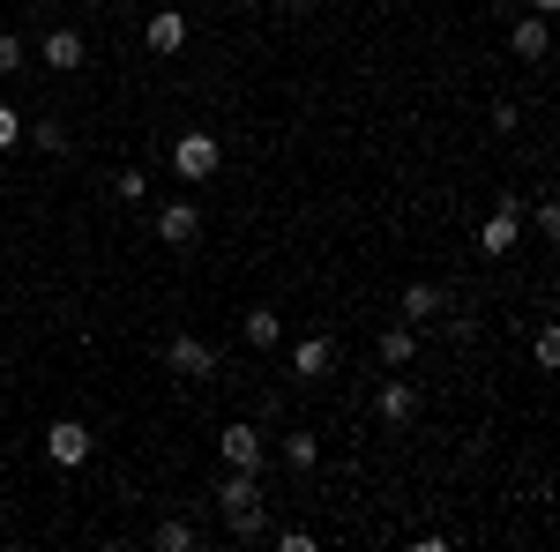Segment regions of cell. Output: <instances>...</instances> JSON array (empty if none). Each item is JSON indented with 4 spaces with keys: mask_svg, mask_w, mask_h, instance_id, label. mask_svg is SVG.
<instances>
[{
    "mask_svg": "<svg viewBox=\"0 0 560 552\" xmlns=\"http://www.w3.org/2000/svg\"><path fill=\"white\" fill-rule=\"evenodd\" d=\"M202 239V202H158V247L187 255Z\"/></svg>",
    "mask_w": 560,
    "mask_h": 552,
    "instance_id": "cell-5",
    "label": "cell"
},
{
    "mask_svg": "<svg viewBox=\"0 0 560 552\" xmlns=\"http://www.w3.org/2000/svg\"><path fill=\"white\" fill-rule=\"evenodd\" d=\"M187 38H195V23H187L179 8H158V15L142 23V45H150L158 60H173V52H187Z\"/></svg>",
    "mask_w": 560,
    "mask_h": 552,
    "instance_id": "cell-8",
    "label": "cell"
},
{
    "mask_svg": "<svg viewBox=\"0 0 560 552\" xmlns=\"http://www.w3.org/2000/svg\"><path fill=\"white\" fill-rule=\"evenodd\" d=\"M530 351H538V366H546V374L560 366V337H553V329H538V343H530Z\"/></svg>",
    "mask_w": 560,
    "mask_h": 552,
    "instance_id": "cell-22",
    "label": "cell"
},
{
    "mask_svg": "<svg viewBox=\"0 0 560 552\" xmlns=\"http://www.w3.org/2000/svg\"><path fill=\"white\" fill-rule=\"evenodd\" d=\"M530 8H538V15H553V8H560V0H530Z\"/></svg>",
    "mask_w": 560,
    "mask_h": 552,
    "instance_id": "cell-23",
    "label": "cell"
},
{
    "mask_svg": "<svg viewBox=\"0 0 560 552\" xmlns=\"http://www.w3.org/2000/svg\"><path fill=\"white\" fill-rule=\"evenodd\" d=\"M509 52H516V60H546V52H553V31H546V15H523L516 31H509Z\"/></svg>",
    "mask_w": 560,
    "mask_h": 552,
    "instance_id": "cell-15",
    "label": "cell"
},
{
    "mask_svg": "<svg viewBox=\"0 0 560 552\" xmlns=\"http://www.w3.org/2000/svg\"><path fill=\"white\" fill-rule=\"evenodd\" d=\"M165 374L173 381H217V351L202 337H173L165 343Z\"/></svg>",
    "mask_w": 560,
    "mask_h": 552,
    "instance_id": "cell-6",
    "label": "cell"
},
{
    "mask_svg": "<svg viewBox=\"0 0 560 552\" xmlns=\"http://www.w3.org/2000/svg\"><path fill=\"white\" fill-rule=\"evenodd\" d=\"M217 165H224V142H217L210 128H187V134H173V172L179 179H217Z\"/></svg>",
    "mask_w": 560,
    "mask_h": 552,
    "instance_id": "cell-2",
    "label": "cell"
},
{
    "mask_svg": "<svg viewBox=\"0 0 560 552\" xmlns=\"http://www.w3.org/2000/svg\"><path fill=\"white\" fill-rule=\"evenodd\" d=\"M284 463L314 470V463H322V441H314V433H284Z\"/></svg>",
    "mask_w": 560,
    "mask_h": 552,
    "instance_id": "cell-16",
    "label": "cell"
},
{
    "mask_svg": "<svg viewBox=\"0 0 560 552\" xmlns=\"http://www.w3.org/2000/svg\"><path fill=\"white\" fill-rule=\"evenodd\" d=\"M217 515H224V530L232 538H269V515H261V470H224L217 478Z\"/></svg>",
    "mask_w": 560,
    "mask_h": 552,
    "instance_id": "cell-1",
    "label": "cell"
},
{
    "mask_svg": "<svg viewBox=\"0 0 560 552\" xmlns=\"http://www.w3.org/2000/svg\"><path fill=\"white\" fill-rule=\"evenodd\" d=\"M374 411H382V425H411L419 419V388L404 381V374H388V381L374 388Z\"/></svg>",
    "mask_w": 560,
    "mask_h": 552,
    "instance_id": "cell-9",
    "label": "cell"
},
{
    "mask_svg": "<svg viewBox=\"0 0 560 552\" xmlns=\"http://www.w3.org/2000/svg\"><path fill=\"white\" fill-rule=\"evenodd\" d=\"M23 60H31V45L15 38V31H0V75H15V68H23Z\"/></svg>",
    "mask_w": 560,
    "mask_h": 552,
    "instance_id": "cell-20",
    "label": "cell"
},
{
    "mask_svg": "<svg viewBox=\"0 0 560 552\" xmlns=\"http://www.w3.org/2000/svg\"><path fill=\"white\" fill-rule=\"evenodd\" d=\"M292 374H300V381H329V374H337V343L329 337L292 343Z\"/></svg>",
    "mask_w": 560,
    "mask_h": 552,
    "instance_id": "cell-12",
    "label": "cell"
},
{
    "mask_svg": "<svg viewBox=\"0 0 560 552\" xmlns=\"http://www.w3.org/2000/svg\"><path fill=\"white\" fill-rule=\"evenodd\" d=\"M516 224H523V210H516V195H509L501 210L486 216V232H478V247H486L493 261H501V255H516Z\"/></svg>",
    "mask_w": 560,
    "mask_h": 552,
    "instance_id": "cell-11",
    "label": "cell"
},
{
    "mask_svg": "<svg viewBox=\"0 0 560 552\" xmlns=\"http://www.w3.org/2000/svg\"><path fill=\"white\" fill-rule=\"evenodd\" d=\"M240 337H247V351H277V337H284L277 306H247V314H240Z\"/></svg>",
    "mask_w": 560,
    "mask_h": 552,
    "instance_id": "cell-14",
    "label": "cell"
},
{
    "mask_svg": "<svg viewBox=\"0 0 560 552\" xmlns=\"http://www.w3.org/2000/svg\"><path fill=\"white\" fill-rule=\"evenodd\" d=\"M45 456H52L60 470H83L90 456H97V433H90L83 419H52L45 425Z\"/></svg>",
    "mask_w": 560,
    "mask_h": 552,
    "instance_id": "cell-4",
    "label": "cell"
},
{
    "mask_svg": "<svg viewBox=\"0 0 560 552\" xmlns=\"http://www.w3.org/2000/svg\"><path fill=\"white\" fill-rule=\"evenodd\" d=\"M396 314H404L411 329H427V321H441V314H448V292H441V284H404Z\"/></svg>",
    "mask_w": 560,
    "mask_h": 552,
    "instance_id": "cell-10",
    "label": "cell"
},
{
    "mask_svg": "<svg viewBox=\"0 0 560 552\" xmlns=\"http://www.w3.org/2000/svg\"><path fill=\"white\" fill-rule=\"evenodd\" d=\"M31 142H38L45 157H60V150H68V128H60V120H38V128H31Z\"/></svg>",
    "mask_w": 560,
    "mask_h": 552,
    "instance_id": "cell-18",
    "label": "cell"
},
{
    "mask_svg": "<svg viewBox=\"0 0 560 552\" xmlns=\"http://www.w3.org/2000/svg\"><path fill=\"white\" fill-rule=\"evenodd\" d=\"M113 195H120V202H150V172H142V165L113 172Z\"/></svg>",
    "mask_w": 560,
    "mask_h": 552,
    "instance_id": "cell-17",
    "label": "cell"
},
{
    "mask_svg": "<svg viewBox=\"0 0 560 552\" xmlns=\"http://www.w3.org/2000/svg\"><path fill=\"white\" fill-rule=\"evenodd\" d=\"M232 8H247V0H232Z\"/></svg>",
    "mask_w": 560,
    "mask_h": 552,
    "instance_id": "cell-25",
    "label": "cell"
},
{
    "mask_svg": "<svg viewBox=\"0 0 560 552\" xmlns=\"http://www.w3.org/2000/svg\"><path fill=\"white\" fill-rule=\"evenodd\" d=\"M374 351H382V366H388V374H404V366L419 359V329H411V321H388Z\"/></svg>",
    "mask_w": 560,
    "mask_h": 552,
    "instance_id": "cell-13",
    "label": "cell"
},
{
    "mask_svg": "<svg viewBox=\"0 0 560 552\" xmlns=\"http://www.w3.org/2000/svg\"><path fill=\"white\" fill-rule=\"evenodd\" d=\"M269 8H314V0H269Z\"/></svg>",
    "mask_w": 560,
    "mask_h": 552,
    "instance_id": "cell-24",
    "label": "cell"
},
{
    "mask_svg": "<svg viewBox=\"0 0 560 552\" xmlns=\"http://www.w3.org/2000/svg\"><path fill=\"white\" fill-rule=\"evenodd\" d=\"M0 388H8V374H0Z\"/></svg>",
    "mask_w": 560,
    "mask_h": 552,
    "instance_id": "cell-26",
    "label": "cell"
},
{
    "mask_svg": "<svg viewBox=\"0 0 560 552\" xmlns=\"http://www.w3.org/2000/svg\"><path fill=\"white\" fill-rule=\"evenodd\" d=\"M15 142H23V113H15V105H0V150H15Z\"/></svg>",
    "mask_w": 560,
    "mask_h": 552,
    "instance_id": "cell-21",
    "label": "cell"
},
{
    "mask_svg": "<svg viewBox=\"0 0 560 552\" xmlns=\"http://www.w3.org/2000/svg\"><path fill=\"white\" fill-rule=\"evenodd\" d=\"M217 463L224 470H261L269 463V433H261L255 419H232L224 433H217Z\"/></svg>",
    "mask_w": 560,
    "mask_h": 552,
    "instance_id": "cell-3",
    "label": "cell"
},
{
    "mask_svg": "<svg viewBox=\"0 0 560 552\" xmlns=\"http://www.w3.org/2000/svg\"><path fill=\"white\" fill-rule=\"evenodd\" d=\"M38 60H45V68H52V75H75V68H83V60H90L83 31H75V23H52V31H45V38H38Z\"/></svg>",
    "mask_w": 560,
    "mask_h": 552,
    "instance_id": "cell-7",
    "label": "cell"
},
{
    "mask_svg": "<svg viewBox=\"0 0 560 552\" xmlns=\"http://www.w3.org/2000/svg\"><path fill=\"white\" fill-rule=\"evenodd\" d=\"M158 552H195V530L187 522H158Z\"/></svg>",
    "mask_w": 560,
    "mask_h": 552,
    "instance_id": "cell-19",
    "label": "cell"
}]
</instances>
